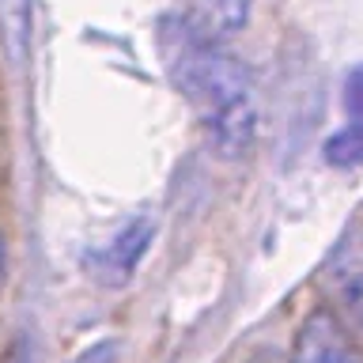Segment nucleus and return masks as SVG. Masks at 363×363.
<instances>
[{"mask_svg": "<svg viewBox=\"0 0 363 363\" xmlns=\"http://www.w3.org/2000/svg\"><path fill=\"white\" fill-rule=\"evenodd\" d=\"M345 118L348 121L322 144V152L329 167L352 170L363 167V65L352 68L345 79Z\"/></svg>", "mask_w": 363, "mask_h": 363, "instance_id": "nucleus-6", "label": "nucleus"}, {"mask_svg": "<svg viewBox=\"0 0 363 363\" xmlns=\"http://www.w3.org/2000/svg\"><path fill=\"white\" fill-rule=\"evenodd\" d=\"M291 363H363V348L337 322V314L329 306H318L303 318L299 333H295Z\"/></svg>", "mask_w": 363, "mask_h": 363, "instance_id": "nucleus-3", "label": "nucleus"}, {"mask_svg": "<svg viewBox=\"0 0 363 363\" xmlns=\"http://www.w3.org/2000/svg\"><path fill=\"white\" fill-rule=\"evenodd\" d=\"M163 57L178 91L208 125L216 152L223 159L246 155L257 136V102L246 68L223 45L189 34L174 16L163 23Z\"/></svg>", "mask_w": 363, "mask_h": 363, "instance_id": "nucleus-1", "label": "nucleus"}, {"mask_svg": "<svg viewBox=\"0 0 363 363\" xmlns=\"http://www.w3.org/2000/svg\"><path fill=\"white\" fill-rule=\"evenodd\" d=\"M0 23H4L11 50L23 53L27 45V30H30V0H0Z\"/></svg>", "mask_w": 363, "mask_h": 363, "instance_id": "nucleus-7", "label": "nucleus"}, {"mask_svg": "<svg viewBox=\"0 0 363 363\" xmlns=\"http://www.w3.org/2000/svg\"><path fill=\"white\" fill-rule=\"evenodd\" d=\"M152 235H155V223H152V220H133V223H125L102 250L87 254L91 277H95L99 284H110V288H121V284L136 272V265L144 261L147 246H152Z\"/></svg>", "mask_w": 363, "mask_h": 363, "instance_id": "nucleus-4", "label": "nucleus"}, {"mask_svg": "<svg viewBox=\"0 0 363 363\" xmlns=\"http://www.w3.org/2000/svg\"><path fill=\"white\" fill-rule=\"evenodd\" d=\"M246 363H284L277 352H261V356H254V359H246Z\"/></svg>", "mask_w": 363, "mask_h": 363, "instance_id": "nucleus-10", "label": "nucleus"}, {"mask_svg": "<svg viewBox=\"0 0 363 363\" xmlns=\"http://www.w3.org/2000/svg\"><path fill=\"white\" fill-rule=\"evenodd\" d=\"M329 311L356 340H363V216H356L318 269Z\"/></svg>", "mask_w": 363, "mask_h": 363, "instance_id": "nucleus-2", "label": "nucleus"}, {"mask_svg": "<svg viewBox=\"0 0 363 363\" xmlns=\"http://www.w3.org/2000/svg\"><path fill=\"white\" fill-rule=\"evenodd\" d=\"M254 0H178L174 19L204 42H227L250 23Z\"/></svg>", "mask_w": 363, "mask_h": 363, "instance_id": "nucleus-5", "label": "nucleus"}, {"mask_svg": "<svg viewBox=\"0 0 363 363\" xmlns=\"http://www.w3.org/2000/svg\"><path fill=\"white\" fill-rule=\"evenodd\" d=\"M72 363H118V345H113V340H99V345L79 352Z\"/></svg>", "mask_w": 363, "mask_h": 363, "instance_id": "nucleus-8", "label": "nucleus"}, {"mask_svg": "<svg viewBox=\"0 0 363 363\" xmlns=\"http://www.w3.org/2000/svg\"><path fill=\"white\" fill-rule=\"evenodd\" d=\"M8 269H11V254H8V235L0 231V291L8 284Z\"/></svg>", "mask_w": 363, "mask_h": 363, "instance_id": "nucleus-9", "label": "nucleus"}]
</instances>
